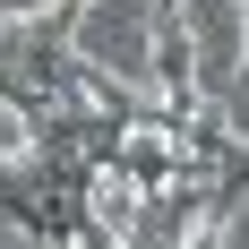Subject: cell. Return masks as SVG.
<instances>
[{
    "instance_id": "obj_1",
    "label": "cell",
    "mask_w": 249,
    "mask_h": 249,
    "mask_svg": "<svg viewBox=\"0 0 249 249\" xmlns=\"http://www.w3.org/2000/svg\"><path fill=\"white\" fill-rule=\"evenodd\" d=\"M172 35H180V52H189V86L215 103L232 77H241V60H249V0H180Z\"/></svg>"
}]
</instances>
